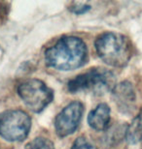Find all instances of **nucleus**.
<instances>
[{"label": "nucleus", "instance_id": "9d476101", "mask_svg": "<svg viewBox=\"0 0 142 149\" xmlns=\"http://www.w3.org/2000/svg\"><path fill=\"white\" fill-rule=\"evenodd\" d=\"M25 149H55V145L48 139L36 138L25 145Z\"/></svg>", "mask_w": 142, "mask_h": 149}, {"label": "nucleus", "instance_id": "423d86ee", "mask_svg": "<svg viewBox=\"0 0 142 149\" xmlns=\"http://www.w3.org/2000/svg\"><path fill=\"white\" fill-rule=\"evenodd\" d=\"M83 112L84 106L79 101H74L66 106L55 119L57 135L60 138H64L73 134L82 120Z\"/></svg>", "mask_w": 142, "mask_h": 149}, {"label": "nucleus", "instance_id": "39448f33", "mask_svg": "<svg viewBox=\"0 0 142 149\" xmlns=\"http://www.w3.org/2000/svg\"><path fill=\"white\" fill-rule=\"evenodd\" d=\"M18 94L33 112H41L54 99V92L40 79H30L20 82L18 86Z\"/></svg>", "mask_w": 142, "mask_h": 149}, {"label": "nucleus", "instance_id": "1a4fd4ad", "mask_svg": "<svg viewBox=\"0 0 142 149\" xmlns=\"http://www.w3.org/2000/svg\"><path fill=\"white\" fill-rule=\"evenodd\" d=\"M126 139L131 144L138 143L142 141V109L126 128Z\"/></svg>", "mask_w": 142, "mask_h": 149}, {"label": "nucleus", "instance_id": "6e6552de", "mask_svg": "<svg viewBox=\"0 0 142 149\" xmlns=\"http://www.w3.org/2000/svg\"><path fill=\"white\" fill-rule=\"evenodd\" d=\"M110 108L106 104H99L88 116L90 127L95 131H104L110 123Z\"/></svg>", "mask_w": 142, "mask_h": 149}, {"label": "nucleus", "instance_id": "0eeeda50", "mask_svg": "<svg viewBox=\"0 0 142 149\" xmlns=\"http://www.w3.org/2000/svg\"><path fill=\"white\" fill-rule=\"evenodd\" d=\"M112 99L118 109L125 114H131L134 111L136 95L129 81H122L116 84L112 90Z\"/></svg>", "mask_w": 142, "mask_h": 149}, {"label": "nucleus", "instance_id": "f8f14e48", "mask_svg": "<svg viewBox=\"0 0 142 149\" xmlns=\"http://www.w3.org/2000/svg\"><path fill=\"white\" fill-rule=\"evenodd\" d=\"M70 9L74 14L81 15L86 13L87 11H89L90 9V6L87 4H82V3H74V5Z\"/></svg>", "mask_w": 142, "mask_h": 149}, {"label": "nucleus", "instance_id": "f03ea898", "mask_svg": "<svg viewBox=\"0 0 142 149\" xmlns=\"http://www.w3.org/2000/svg\"><path fill=\"white\" fill-rule=\"evenodd\" d=\"M95 47L98 57L109 66L122 68L128 65L132 55L131 44L123 34L105 32L95 39Z\"/></svg>", "mask_w": 142, "mask_h": 149}, {"label": "nucleus", "instance_id": "9b49d317", "mask_svg": "<svg viewBox=\"0 0 142 149\" xmlns=\"http://www.w3.org/2000/svg\"><path fill=\"white\" fill-rule=\"evenodd\" d=\"M71 149H97L92 142H90L85 136H79L75 139Z\"/></svg>", "mask_w": 142, "mask_h": 149}, {"label": "nucleus", "instance_id": "20e7f679", "mask_svg": "<svg viewBox=\"0 0 142 149\" xmlns=\"http://www.w3.org/2000/svg\"><path fill=\"white\" fill-rule=\"evenodd\" d=\"M31 119L25 111L8 109L0 113V136L5 141H22L28 136Z\"/></svg>", "mask_w": 142, "mask_h": 149}, {"label": "nucleus", "instance_id": "f257e3e1", "mask_svg": "<svg viewBox=\"0 0 142 149\" xmlns=\"http://www.w3.org/2000/svg\"><path fill=\"white\" fill-rule=\"evenodd\" d=\"M88 60V49L82 39L63 36L45 52V61L59 71H73L82 67Z\"/></svg>", "mask_w": 142, "mask_h": 149}, {"label": "nucleus", "instance_id": "7ed1b4c3", "mask_svg": "<svg viewBox=\"0 0 142 149\" xmlns=\"http://www.w3.org/2000/svg\"><path fill=\"white\" fill-rule=\"evenodd\" d=\"M115 82L116 77L111 71L104 68H93L71 79L68 82V90L71 93L85 91L102 95L112 91L116 85Z\"/></svg>", "mask_w": 142, "mask_h": 149}]
</instances>
